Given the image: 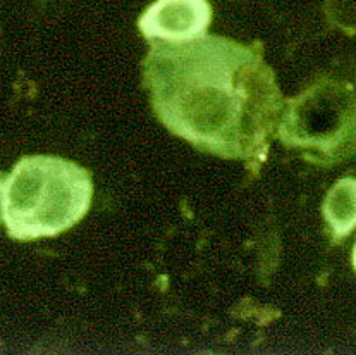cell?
<instances>
[{"label":"cell","mask_w":356,"mask_h":355,"mask_svg":"<svg viewBox=\"0 0 356 355\" xmlns=\"http://www.w3.org/2000/svg\"><path fill=\"white\" fill-rule=\"evenodd\" d=\"M143 78L161 121L200 150L250 159L267 148L282 97L255 49L205 33L155 42Z\"/></svg>","instance_id":"obj_1"},{"label":"cell","mask_w":356,"mask_h":355,"mask_svg":"<svg viewBox=\"0 0 356 355\" xmlns=\"http://www.w3.org/2000/svg\"><path fill=\"white\" fill-rule=\"evenodd\" d=\"M207 0H159L140 21V30L148 40L184 42L205 33L210 24Z\"/></svg>","instance_id":"obj_3"},{"label":"cell","mask_w":356,"mask_h":355,"mask_svg":"<svg viewBox=\"0 0 356 355\" xmlns=\"http://www.w3.org/2000/svg\"><path fill=\"white\" fill-rule=\"evenodd\" d=\"M2 188H3V183L0 181V214H2Z\"/></svg>","instance_id":"obj_5"},{"label":"cell","mask_w":356,"mask_h":355,"mask_svg":"<svg viewBox=\"0 0 356 355\" xmlns=\"http://www.w3.org/2000/svg\"><path fill=\"white\" fill-rule=\"evenodd\" d=\"M324 216L334 237H346L356 226V181H337L324 202Z\"/></svg>","instance_id":"obj_4"},{"label":"cell","mask_w":356,"mask_h":355,"mask_svg":"<svg viewBox=\"0 0 356 355\" xmlns=\"http://www.w3.org/2000/svg\"><path fill=\"white\" fill-rule=\"evenodd\" d=\"M92 180L50 155L21 159L2 188V219L16 240L54 237L74 226L92 202Z\"/></svg>","instance_id":"obj_2"},{"label":"cell","mask_w":356,"mask_h":355,"mask_svg":"<svg viewBox=\"0 0 356 355\" xmlns=\"http://www.w3.org/2000/svg\"><path fill=\"white\" fill-rule=\"evenodd\" d=\"M353 262H355V267H356V245H355V252H353Z\"/></svg>","instance_id":"obj_6"}]
</instances>
